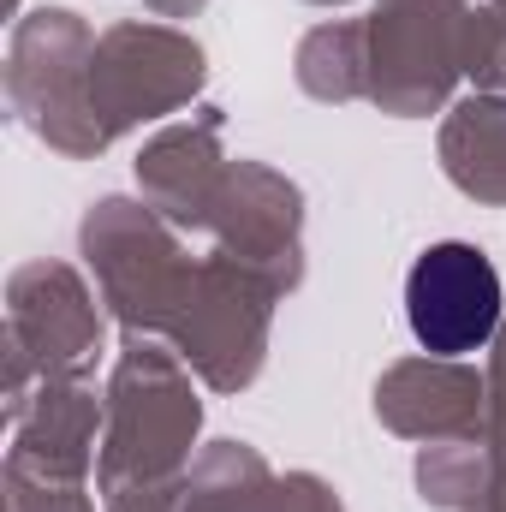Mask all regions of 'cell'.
I'll list each match as a JSON object with an SVG mask.
<instances>
[{
  "label": "cell",
  "instance_id": "1",
  "mask_svg": "<svg viewBox=\"0 0 506 512\" xmlns=\"http://www.w3.org/2000/svg\"><path fill=\"white\" fill-rule=\"evenodd\" d=\"M501 304L506 298L495 262L465 239L429 245L405 274V322H411L417 346L435 358H465V352L489 346Z\"/></svg>",
  "mask_w": 506,
  "mask_h": 512
}]
</instances>
